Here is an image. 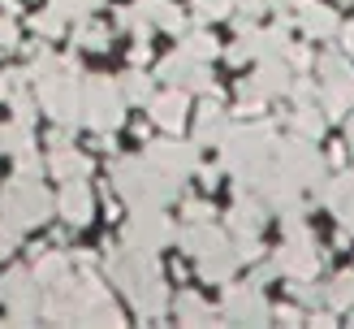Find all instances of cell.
<instances>
[{
    "label": "cell",
    "instance_id": "obj_1",
    "mask_svg": "<svg viewBox=\"0 0 354 329\" xmlns=\"http://www.w3.org/2000/svg\"><path fill=\"white\" fill-rule=\"evenodd\" d=\"M0 217H5L9 230H26V225H39L48 217V195L35 182L17 178L9 190H5V204H0Z\"/></svg>",
    "mask_w": 354,
    "mask_h": 329
},
{
    "label": "cell",
    "instance_id": "obj_2",
    "mask_svg": "<svg viewBox=\"0 0 354 329\" xmlns=\"http://www.w3.org/2000/svg\"><path fill=\"white\" fill-rule=\"evenodd\" d=\"M0 299H5L9 308H30L35 303V277L30 269H13L0 277Z\"/></svg>",
    "mask_w": 354,
    "mask_h": 329
},
{
    "label": "cell",
    "instance_id": "obj_3",
    "mask_svg": "<svg viewBox=\"0 0 354 329\" xmlns=\"http://www.w3.org/2000/svg\"><path fill=\"white\" fill-rule=\"evenodd\" d=\"M44 100H48V113L57 117V121H74L78 100H74V87H69V82H61V78L44 82Z\"/></svg>",
    "mask_w": 354,
    "mask_h": 329
},
{
    "label": "cell",
    "instance_id": "obj_4",
    "mask_svg": "<svg viewBox=\"0 0 354 329\" xmlns=\"http://www.w3.org/2000/svg\"><path fill=\"white\" fill-rule=\"evenodd\" d=\"M61 213H65L69 221H86V217H91V204H86V190H82L78 182H69V186L61 190Z\"/></svg>",
    "mask_w": 354,
    "mask_h": 329
},
{
    "label": "cell",
    "instance_id": "obj_5",
    "mask_svg": "<svg viewBox=\"0 0 354 329\" xmlns=\"http://www.w3.org/2000/svg\"><path fill=\"white\" fill-rule=\"evenodd\" d=\"M52 169H57L61 178H78V173H82V161H78V156H69V152H57V156H52Z\"/></svg>",
    "mask_w": 354,
    "mask_h": 329
},
{
    "label": "cell",
    "instance_id": "obj_6",
    "mask_svg": "<svg viewBox=\"0 0 354 329\" xmlns=\"http://www.w3.org/2000/svg\"><path fill=\"white\" fill-rule=\"evenodd\" d=\"M156 117H160L165 126H177V117H182V96H169L160 109H156Z\"/></svg>",
    "mask_w": 354,
    "mask_h": 329
},
{
    "label": "cell",
    "instance_id": "obj_7",
    "mask_svg": "<svg viewBox=\"0 0 354 329\" xmlns=\"http://www.w3.org/2000/svg\"><path fill=\"white\" fill-rule=\"evenodd\" d=\"M17 44V30H13V22H5V17H0V52H9Z\"/></svg>",
    "mask_w": 354,
    "mask_h": 329
},
{
    "label": "cell",
    "instance_id": "obj_8",
    "mask_svg": "<svg viewBox=\"0 0 354 329\" xmlns=\"http://www.w3.org/2000/svg\"><path fill=\"white\" fill-rule=\"evenodd\" d=\"M57 26H61V22H57V17H39V30H44V35H61Z\"/></svg>",
    "mask_w": 354,
    "mask_h": 329
},
{
    "label": "cell",
    "instance_id": "obj_9",
    "mask_svg": "<svg viewBox=\"0 0 354 329\" xmlns=\"http://www.w3.org/2000/svg\"><path fill=\"white\" fill-rule=\"evenodd\" d=\"M5 96H9V82H5V78H0V100H5Z\"/></svg>",
    "mask_w": 354,
    "mask_h": 329
}]
</instances>
